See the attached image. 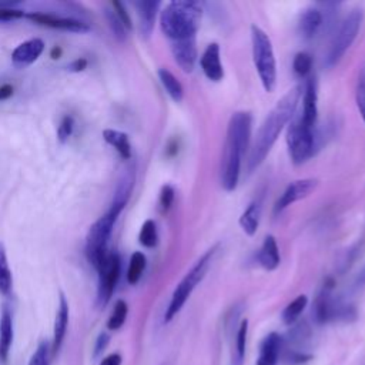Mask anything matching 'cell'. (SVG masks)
I'll return each mask as SVG.
<instances>
[{"label":"cell","instance_id":"1","mask_svg":"<svg viewBox=\"0 0 365 365\" xmlns=\"http://www.w3.org/2000/svg\"><path fill=\"white\" fill-rule=\"evenodd\" d=\"M302 96V87L295 86L288 90L272 107L265 120L262 121L254 144L251 147L250 157L247 160V171L251 174L259 164L265 160L267 154L271 151L275 144L278 135L284 130V127L294 118L299 98Z\"/></svg>","mask_w":365,"mask_h":365},{"label":"cell","instance_id":"2","mask_svg":"<svg viewBox=\"0 0 365 365\" xmlns=\"http://www.w3.org/2000/svg\"><path fill=\"white\" fill-rule=\"evenodd\" d=\"M252 128V115L248 111H235L230 117L221 158V185L225 191L237 188L242 155L248 148Z\"/></svg>","mask_w":365,"mask_h":365},{"label":"cell","instance_id":"3","mask_svg":"<svg viewBox=\"0 0 365 365\" xmlns=\"http://www.w3.org/2000/svg\"><path fill=\"white\" fill-rule=\"evenodd\" d=\"M202 14L201 3L190 0H174L165 4L160 13L163 33L171 40L195 37Z\"/></svg>","mask_w":365,"mask_h":365},{"label":"cell","instance_id":"4","mask_svg":"<svg viewBox=\"0 0 365 365\" xmlns=\"http://www.w3.org/2000/svg\"><path fill=\"white\" fill-rule=\"evenodd\" d=\"M252 60L261 84L267 93H272L277 86V61L271 38L258 26H251Z\"/></svg>","mask_w":365,"mask_h":365},{"label":"cell","instance_id":"5","mask_svg":"<svg viewBox=\"0 0 365 365\" xmlns=\"http://www.w3.org/2000/svg\"><path fill=\"white\" fill-rule=\"evenodd\" d=\"M217 251V245H214L212 248L207 250L198 259L197 262L191 267V269L184 275V278L178 282V285L175 287L170 304L165 309V315H164V321L170 322L184 307V304L187 302V299L190 298V295L192 294V291L195 289V287L202 281V278L205 277L212 257Z\"/></svg>","mask_w":365,"mask_h":365},{"label":"cell","instance_id":"6","mask_svg":"<svg viewBox=\"0 0 365 365\" xmlns=\"http://www.w3.org/2000/svg\"><path fill=\"white\" fill-rule=\"evenodd\" d=\"M117 214L107 211L103 217H100L88 230L86 238V255L90 264L98 269L104 259L108 255L107 244L113 231V227L117 221Z\"/></svg>","mask_w":365,"mask_h":365},{"label":"cell","instance_id":"7","mask_svg":"<svg viewBox=\"0 0 365 365\" xmlns=\"http://www.w3.org/2000/svg\"><path fill=\"white\" fill-rule=\"evenodd\" d=\"M362 17H364L362 10L355 9L342 20L338 31L335 33V36L328 47L327 54H325V60H324L325 67H328V68L334 67L342 58V56L346 53V50L352 46V43L355 41L358 31L361 29Z\"/></svg>","mask_w":365,"mask_h":365},{"label":"cell","instance_id":"8","mask_svg":"<svg viewBox=\"0 0 365 365\" xmlns=\"http://www.w3.org/2000/svg\"><path fill=\"white\" fill-rule=\"evenodd\" d=\"M314 128L304 124L299 115H294L287 130V145L291 161L295 165L304 164L314 154Z\"/></svg>","mask_w":365,"mask_h":365},{"label":"cell","instance_id":"9","mask_svg":"<svg viewBox=\"0 0 365 365\" xmlns=\"http://www.w3.org/2000/svg\"><path fill=\"white\" fill-rule=\"evenodd\" d=\"M332 281H327L315 299L314 317L318 324H327L332 321H349L355 317V311L352 307L341 302L332 295Z\"/></svg>","mask_w":365,"mask_h":365},{"label":"cell","instance_id":"10","mask_svg":"<svg viewBox=\"0 0 365 365\" xmlns=\"http://www.w3.org/2000/svg\"><path fill=\"white\" fill-rule=\"evenodd\" d=\"M121 271V259L117 252H108L103 265L97 269L98 272V287H97V304L98 307H106L110 301L114 288L118 282Z\"/></svg>","mask_w":365,"mask_h":365},{"label":"cell","instance_id":"11","mask_svg":"<svg viewBox=\"0 0 365 365\" xmlns=\"http://www.w3.org/2000/svg\"><path fill=\"white\" fill-rule=\"evenodd\" d=\"M318 181L315 178H301L289 182L281 197L277 200L274 205V212L279 214L294 202L308 197L317 187Z\"/></svg>","mask_w":365,"mask_h":365},{"label":"cell","instance_id":"12","mask_svg":"<svg viewBox=\"0 0 365 365\" xmlns=\"http://www.w3.org/2000/svg\"><path fill=\"white\" fill-rule=\"evenodd\" d=\"M27 17L37 24L51 27V29H58V30L71 31V33L90 31V26L87 23L77 19H71V17H58V16L44 14V13H29Z\"/></svg>","mask_w":365,"mask_h":365},{"label":"cell","instance_id":"13","mask_svg":"<svg viewBox=\"0 0 365 365\" xmlns=\"http://www.w3.org/2000/svg\"><path fill=\"white\" fill-rule=\"evenodd\" d=\"M134 181H135V171H134V165H128L118 182H117V187H115V191H114V197H113V201H111V205L108 208V211L120 215V212L124 210L130 195H131V191H133V187H134Z\"/></svg>","mask_w":365,"mask_h":365},{"label":"cell","instance_id":"14","mask_svg":"<svg viewBox=\"0 0 365 365\" xmlns=\"http://www.w3.org/2000/svg\"><path fill=\"white\" fill-rule=\"evenodd\" d=\"M171 51L175 63L184 73H191L197 61V46L195 37L177 40L171 43Z\"/></svg>","mask_w":365,"mask_h":365},{"label":"cell","instance_id":"15","mask_svg":"<svg viewBox=\"0 0 365 365\" xmlns=\"http://www.w3.org/2000/svg\"><path fill=\"white\" fill-rule=\"evenodd\" d=\"M201 70L204 76L211 81H221L224 77V67L221 64V56H220V46L217 43H210L207 48L204 50L201 58H200Z\"/></svg>","mask_w":365,"mask_h":365},{"label":"cell","instance_id":"16","mask_svg":"<svg viewBox=\"0 0 365 365\" xmlns=\"http://www.w3.org/2000/svg\"><path fill=\"white\" fill-rule=\"evenodd\" d=\"M44 41L41 38H30L20 43L11 53V61L17 67H26L34 63L44 51Z\"/></svg>","mask_w":365,"mask_h":365},{"label":"cell","instance_id":"17","mask_svg":"<svg viewBox=\"0 0 365 365\" xmlns=\"http://www.w3.org/2000/svg\"><path fill=\"white\" fill-rule=\"evenodd\" d=\"M302 111H301V120L304 121L305 125L314 128L317 123V115H318V94H317V84L315 78L309 77L307 78L304 91H302Z\"/></svg>","mask_w":365,"mask_h":365},{"label":"cell","instance_id":"18","mask_svg":"<svg viewBox=\"0 0 365 365\" xmlns=\"http://www.w3.org/2000/svg\"><path fill=\"white\" fill-rule=\"evenodd\" d=\"M284 348V338L277 332H269L261 341L259 356L255 365H277Z\"/></svg>","mask_w":365,"mask_h":365},{"label":"cell","instance_id":"19","mask_svg":"<svg viewBox=\"0 0 365 365\" xmlns=\"http://www.w3.org/2000/svg\"><path fill=\"white\" fill-rule=\"evenodd\" d=\"M68 325V302L63 294H60V301H58V308L56 312V319H54V327H53V342H51V356H54L64 341L66 331Z\"/></svg>","mask_w":365,"mask_h":365},{"label":"cell","instance_id":"20","mask_svg":"<svg viewBox=\"0 0 365 365\" xmlns=\"http://www.w3.org/2000/svg\"><path fill=\"white\" fill-rule=\"evenodd\" d=\"M160 4L161 3L157 1V0H154V1L145 0V1L134 3L135 9H137V13H138V17H140V30H141V34L145 38H148L153 33Z\"/></svg>","mask_w":365,"mask_h":365},{"label":"cell","instance_id":"21","mask_svg":"<svg viewBox=\"0 0 365 365\" xmlns=\"http://www.w3.org/2000/svg\"><path fill=\"white\" fill-rule=\"evenodd\" d=\"M322 24V13L317 7L305 9L298 20V33L304 40H311Z\"/></svg>","mask_w":365,"mask_h":365},{"label":"cell","instance_id":"22","mask_svg":"<svg viewBox=\"0 0 365 365\" xmlns=\"http://www.w3.org/2000/svg\"><path fill=\"white\" fill-rule=\"evenodd\" d=\"M257 259H258V264L264 269H267V271L277 269V267L281 262V255H279L278 244H277L274 235H267L264 238V242L258 251Z\"/></svg>","mask_w":365,"mask_h":365},{"label":"cell","instance_id":"23","mask_svg":"<svg viewBox=\"0 0 365 365\" xmlns=\"http://www.w3.org/2000/svg\"><path fill=\"white\" fill-rule=\"evenodd\" d=\"M13 319L7 308H3L0 318V359L6 361L13 344Z\"/></svg>","mask_w":365,"mask_h":365},{"label":"cell","instance_id":"24","mask_svg":"<svg viewBox=\"0 0 365 365\" xmlns=\"http://www.w3.org/2000/svg\"><path fill=\"white\" fill-rule=\"evenodd\" d=\"M103 138L106 140V143H108L111 147L115 148V151L120 154L121 158L128 160L131 157V144L125 133L113 130V128H106L103 131Z\"/></svg>","mask_w":365,"mask_h":365},{"label":"cell","instance_id":"25","mask_svg":"<svg viewBox=\"0 0 365 365\" xmlns=\"http://www.w3.org/2000/svg\"><path fill=\"white\" fill-rule=\"evenodd\" d=\"M259 217H261V202L257 200V201H252L245 210L244 212L241 214L240 217V225L242 228V231L252 237L257 230H258V224H259Z\"/></svg>","mask_w":365,"mask_h":365},{"label":"cell","instance_id":"26","mask_svg":"<svg viewBox=\"0 0 365 365\" xmlns=\"http://www.w3.org/2000/svg\"><path fill=\"white\" fill-rule=\"evenodd\" d=\"M158 78H160L164 90L167 91V94L175 103H180L184 97V88H182L181 83L178 81V78L167 68H160L158 70Z\"/></svg>","mask_w":365,"mask_h":365},{"label":"cell","instance_id":"27","mask_svg":"<svg viewBox=\"0 0 365 365\" xmlns=\"http://www.w3.org/2000/svg\"><path fill=\"white\" fill-rule=\"evenodd\" d=\"M308 304V298L307 295L301 294L298 297H295L282 311V321L287 325H294L297 322V319L299 318V315L304 312V309L307 308Z\"/></svg>","mask_w":365,"mask_h":365},{"label":"cell","instance_id":"28","mask_svg":"<svg viewBox=\"0 0 365 365\" xmlns=\"http://www.w3.org/2000/svg\"><path fill=\"white\" fill-rule=\"evenodd\" d=\"M145 264H147V258L143 252L135 251L131 254L130 257V264H128V269H127V281L128 284L134 285L140 281L144 269H145Z\"/></svg>","mask_w":365,"mask_h":365},{"label":"cell","instance_id":"29","mask_svg":"<svg viewBox=\"0 0 365 365\" xmlns=\"http://www.w3.org/2000/svg\"><path fill=\"white\" fill-rule=\"evenodd\" d=\"M13 287V277L7 261V254L3 242H0V294H10Z\"/></svg>","mask_w":365,"mask_h":365},{"label":"cell","instance_id":"30","mask_svg":"<svg viewBox=\"0 0 365 365\" xmlns=\"http://www.w3.org/2000/svg\"><path fill=\"white\" fill-rule=\"evenodd\" d=\"M247 332H248V321L242 319L235 338V355L232 358V365H242L244 355H245V345H247Z\"/></svg>","mask_w":365,"mask_h":365},{"label":"cell","instance_id":"31","mask_svg":"<svg viewBox=\"0 0 365 365\" xmlns=\"http://www.w3.org/2000/svg\"><path fill=\"white\" fill-rule=\"evenodd\" d=\"M127 314H128V305L125 301L123 299H118L115 304H114V308H113V312L107 321V328L111 329V331H117L123 327V324L125 322V318H127Z\"/></svg>","mask_w":365,"mask_h":365},{"label":"cell","instance_id":"32","mask_svg":"<svg viewBox=\"0 0 365 365\" xmlns=\"http://www.w3.org/2000/svg\"><path fill=\"white\" fill-rule=\"evenodd\" d=\"M138 241L145 248H154L157 245L158 234H157V225L153 220L144 221V224L141 225L140 234H138Z\"/></svg>","mask_w":365,"mask_h":365},{"label":"cell","instance_id":"33","mask_svg":"<svg viewBox=\"0 0 365 365\" xmlns=\"http://www.w3.org/2000/svg\"><path fill=\"white\" fill-rule=\"evenodd\" d=\"M104 16L107 20V24L113 33V36L118 40V41H124L127 38V29L125 26L121 23V20L118 19V16L115 14V11L108 7L104 9Z\"/></svg>","mask_w":365,"mask_h":365},{"label":"cell","instance_id":"34","mask_svg":"<svg viewBox=\"0 0 365 365\" xmlns=\"http://www.w3.org/2000/svg\"><path fill=\"white\" fill-rule=\"evenodd\" d=\"M294 73L299 77H307L312 68V57L307 51H299L292 60Z\"/></svg>","mask_w":365,"mask_h":365},{"label":"cell","instance_id":"35","mask_svg":"<svg viewBox=\"0 0 365 365\" xmlns=\"http://www.w3.org/2000/svg\"><path fill=\"white\" fill-rule=\"evenodd\" d=\"M355 101L358 111L365 123V67H362L358 73L356 87H355Z\"/></svg>","mask_w":365,"mask_h":365},{"label":"cell","instance_id":"36","mask_svg":"<svg viewBox=\"0 0 365 365\" xmlns=\"http://www.w3.org/2000/svg\"><path fill=\"white\" fill-rule=\"evenodd\" d=\"M51 358V346L47 341H41L31 355L29 365H48Z\"/></svg>","mask_w":365,"mask_h":365},{"label":"cell","instance_id":"37","mask_svg":"<svg viewBox=\"0 0 365 365\" xmlns=\"http://www.w3.org/2000/svg\"><path fill=\"white\" fill-rule=\"evenodd\" d=\"M174 195H175L174 188L170 184L163 185V188L160 191V200H158L161 212H167L170 210V207L173 205V201H174Z\"/></svg>","mask_w":365,"mask_h":365},{"label":"cell","instance_id":"38","mask_svg":"<svg viewBox=\"0 0 365 365\" xmlns=\"http://www.w3.org/2000/svg\"><path fill=\"white\" fill-rule=\"evenodd\" d=\"M73 127H74V121L70 115H66L63 117L58 128H57V137L61 143H66L68 140V137L71 135L73 133Z\"/></svg>","mask_w":365,"mask_h":365},{"label":"cell","instance_id":"39","mask_svg":"<svg viewBox=\"0 0 365 365\" xmlns=\"http://www.w3.org/2000/svg\"><path fill=\"white\" fill-rule=\"evenodd\" d=\"M24 16L23 10L14 9L13 6H3L0 4V23L3 21H13L17 19H21Z\"/></svg>","mask_w":365,"mask_h":365},{"label":"cell","instance_id":"40","mask_svg":"<svg viewBox=\"0 0 365 365\" xmlns=\"http://www.w3.org/2000/svg\"><path fill=\"white\" fill-rule=\"evenodd\" d=\"M111 7H113V10L115 11V14L118 16V19L121 20V23L125 26V29H127V30L131 29V27H133V23H131V19H130V16H128V13H127L124 4H123L121 1H113V3H111Z\"/></svg>","mask_w":365,"mask_h":365},{"label":"cell","instance_id":"41","mask_svg":"<svg viewBox=\"0 0 365 365\" xmlns=\"http://www.w3.org/2000/svg\"><path fill=\"white\" fill-rule=\"evenodd\" d=\"M108 342H110V335H108V334H106V332H101V334L97 336V339H96L94 351H93V356H94V358L100 356V355L103 354V351L107 348Z\"/></svg>","mask_w":365,"mask_h":365},{"label":"cell","instance_id":"42","mask_svg":"<svg viewBox=\"0 0 365 365\" xmlns=\"http://www.w3.org/2000/svg\"><path fill=\"white\" fill-rule=\"evenodd\" d=\"M123 362V358L120 354L114 352V354H110L107 355L106 358H103V361L100 362V365H121Z\"/></svg>","mask_w":365,"mask_h":365},{"label":"cell","instance_id":"43","mask_svg":"<svg viewBox=\"0 0 365 365\" xmlns=\"http://www.w3.org/2000/svg\"><path fill=\"white\" fill-rule=\"evenodd\" d=\"M87 67V60H84V58H77V60H74L70 66H68V68L71 70V71H81V70H84Z\"/></svg>","mask_w":365,"mask_h":365},{"label":"cell","instance_id":"44","mask_svg":"<svg viewBox=\"0 0 365 365\" xmlns=\"http://www.w3.org/2000/svg\"><path fill=\"white\" fill-rule=\"evenodd\" d=\"M11 94H13V88H11V86H9V84L0 86V100L9 98Z\"/></svg>","mask_w":365,"mask_h":365},{"label":"cell","instance_id":"45","mask_svg":"<svg viewBox=\"0 0 365 365\" xmlns=\"http://www.w3.org/2000/svg\"><path fill=\"white\" fill-rule=\"evenodd\" d=\"M355 284H356L358 287H364V285H365V265L362 267V269H361V271H359V274L356 275Z\"/></svg>","mask_w":365,"mask_h":365}]
</instances>
